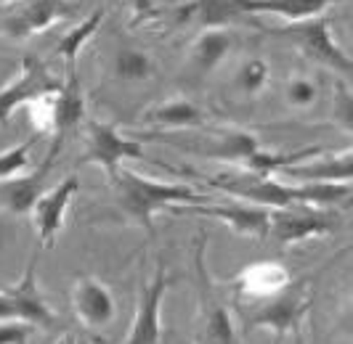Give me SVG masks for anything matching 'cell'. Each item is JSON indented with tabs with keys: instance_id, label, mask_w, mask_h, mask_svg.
I'll list each match as a JSON object with an SVG mask.
<instances>
[{
	"instance_id": "6da1fadb",
	"label": "cell",
	"mask_w": 353,
	"mask_h": 344,
	"mask_svg": "<svg viewBox=\"0 0 353 344\" xmlns=\"http://www.w3.org/2000/svg\"><path fill=\"white\" fill-rule=\"evenodd\" d=\"M117 191V204L125 212L130 223L141 225L146 233H154V215L159 209L168 206H192V204H208L205 193H196L194 189L183 183H157L141 178L133 170H117L109 175Z\"/></svg>"
},
{
	"instance_id": "7a4b0ae2",
	"label": "cell",
	"mask_w": 353,
	"mask_h": 344,
	"mask_svg": "<svg viewBox=\"0 0 353 344\" xmlns=\"http://www.w3.org/2000/svg\"><path fill=\"white\" fill-rule=\"evenodd\" d=\"M77 17L72 0H3L0 3V34L11 40H27L51 30L59 21Z\"/></svg>"
},
{
	"instance_id": "3957f363",
	"label": "cell",
	"mask_w": 353,
	"mask_h": 344,
	"mask_svg": "<svg viewBox=\"0 0 353 344\" xmlns=\"http://www.w3.org/2000/svg\"><path fill=\"white\" fill-rule=\"evenodd\" d=\"M274 34H282V37H290L298 51L311 58L319 67H327L343 74L345 80H351L353 74V61L351 56L337 45V40L332 37V27L327 19H305V21H292V24H284L279 30H274Z\"/></svg>"
},
{
	"instance_id": "277c9868",
	"label": "cell",
	"mask_w": 353,
	"mask_h": 344,
	"mask_svg": "<svg viewBox=\"0 0 353 344\" xmlns=\"http://www.w3.org/2000/svg\"><path fill=\"white\" fill-rule=\"evenodd\" d=\"M51 111V146L43 159L48 170L56 164L61 149L80 133V125L85 120V96H83V83L77 69H64V83L59 87V93H53Z\"/></svg>"
},
{
	"instance_id": "5b68a950",
	"label": "cell",
	"mask_w": 353,
	"mask_h": 344,
	"mask_svg": "<svg viewBox=\"0 0 353 344\" xmlns=\"http://www.w3.org/2000/svg\"><path fill=\"white\" fill-rule=\"evenodd\" d=\"M335 228L337 220L332 217V212L314 204H290L268 212V236L282 246L321 239Z\"/></svg>"
},
{
	"instance_id": "8992f818",
	"label": "cell",
	"mask_w": 353,
	"mask_h": 344,
	"mask_svg": "<svg viewBox=\"0 0 353 344\" xmlns=\"http://www.w3.org/2000/svg\"><path fill=\"white\" fill-rule=\"evenodd\" d=\"M61 83L64 77H56L43 58L24 56L17 77L0 87V125L11 120V114L21 106H30L43 96L59 93Z\"/></svg>"
},
{
	"instance_id": "52a82bcc",
	"label": "cell",
	"mask_w": 353,
	"mask_h": 344,
	"mask_svg": "<svg viewBox=\"0 0 353 344\" xmlns=\"http://www.w3.org/2000/svg\"><path fill=\"white\" fill-rule=\"evenodd\" d=\"M125 159H139V162L146 159L143 143L120 136L109 122L85 120V149L77 156V167L99 164L106 170V175H114Z\"/></svg>"
},
{
	"instance_id": "ba28073f",
	"label": "cell",
	"mask_w": 353,
	"mask_h": 344,
	"mask_svg": "<svg viewBox=\"0 0 353 344\" xmlns=\"http://www.w3.org/2000/svg\"><path fill=\"white\" fill-rule=\"evenodd\" d=\"M80 191V180L77 175H67L56 189L43 191L37 196L35 206H32V225H35V233L40 244L46 249H51L56 244V236L61 233L64 228V217H67V209H70L74 193Z\"/></svg>"
},
{
	"instance_id": "9c48e42d",
	"label": "cell",
	"mask_w": 353,
	"mask_h": 344,
	"mask_svg": "<svg viewBox=\"0 0 353 344\" xmlns=\"http://www.w3.org/2000/svg\"><path fill=\"white\" fill-rule=\"evenodd\" d=\"M6 294L11 297V305L17 310V321H24L32 328H46V331H53L59 326L56 312L51 310L48 299L43 297L40 286H37V257L24 268L21 281L8 286Z\"/></svg>"
},
{
	"instance_id": "30bf717a",
	"label": "cell",
	"mask_w": 353,
	"mask_h": 344,
	"mask_svg": "<svg viewBox=\"0 0 353 344\" xmlns=\"http://www.w3.org/2000/svg\"><path fill=\"white\" fill-rule=\"evenodd\" d=\"M168 292V275L159 268L154 278L141 289L139 310L125 344H162V299Z\"/></svg>"
},
{
	"instance_id": "8fae6325",
	"label": "cell",
	"mask_w": 353,
	"mask_h": 344,
	"mask_svg": "<svg viewBox=\"0 0 353 344\" xmlns=\"http://www.w3.org/2000/svg\"><path fill=\"white\" fill-rule=\"evenodd\" d=\"M263 305L250 312L248 318V331H255V328H268L274 331L276 336H284L290 331L301 326L303 315L308 312V299H303L298 294H274L268 299H261Z\"/></svg>"
},
{
	"instance_id": "7c38bea8",
	"label": "cell",
	"mask_w": 353,
	"mask_h": 344,
	"mask_svg": "<svg viewBox=\"0 0 353 344\" xmlns=\"http://www.w3.org/2000/svg\"><path fill=\"white\" fill-rule=\"evenodd\" d=\"M72 308H74V315L80 318V323L88 328H106L117 315V305H114L109 286L90 275L77 278L72 289Z\"/></svg>"
},
{
	"instance_id": "4fadbf2b",
	"label": "cell",
	"mask_w": 353,
	"mask_h": 344,
	"mask_svg": "<svg viewBox=\"0 0 353 344\" xmlns=\"http://www.w3.org/2000/svg\"><path fill=\"white\" fill-rule=\"evenodd\" d=\"M186 212L194 215H210L215 220L226 223L236 236H252V239H268V212L265 206L248 204H192L186 206Z\"/></svg>"
},
{
	"instance_id": "5bb4252c",
	"label": "cell",
	"mask_w": 353,
	"mask_h": 344,
	"mask_svg": "<svg viewBox=\"0 0 353 344\" xmlns=\"http://www.w3.org/2000/svg\"><path fill=\"white\" fill-rule=\"evenodd\" d=\"M276 175L292 180V183H351L353 154L351 149H343L340 154L319 156V159L308 156L298 164H290V167L279 170Z\"/></svg>"
},
{
	"instance_id": "9a60e30c",
	"label": "cell",
	"mask_w": 353,
	"mask_h": 344,
	"mask_svg": "<svg viewBox=\"0 0 353 344\" xmlns=\"http://www.w3.org/2000/svg\"><path fill=\"white\" fill-rule=\"evenodd\" d=\"M343 0H226L234 17L242 14H276L287 24L305 21V19L321 17L327 8H332Z\"/></svg>"
},
{
	"instance_id": "2e32d148",
	"label": "cell",
	"mask_w": 353,
	"mask_h": 344,
	"mask_svg": "<svg viewBox=\"0 0 353 344\" xmlns=\"http://www.w3.org/2000/svg\"><path fill=\"white\" fill-rule=\"evenodd\" d=\"M290 286V273L279 262H255L236 275V289L250 299H268Z\"/></svg>"
},
{
	"instance_id": "e0dca14e",
	"label": "cell",
	"mask_w": 353,
	"mask_h": 344,
	"mask_svg": "<svg viewBox=\"0 0 353 344\" xmlns=\"http://www.w3.org/2000/svg\"><path fill=\"white\" fill-rule=\"evenodd\" d=\"M152 127H178V130H192L205 125V111L189 98H168V101L152 106L141 117Z\"/></svg>"
},
{
	"instance_id": "ac0fdd59",
	"label": "cell",
	"mask_w": 353,
	"mask_h": 344,
	"mask_svg": "<svg viewBox=\"0 0 353 344\" xmlns=\"http://www.w3.org/2000/svg\"><path fill=\"white\" fill-rule=\"evenodd\" d=\"M194 344H236V331H234V318L229 308H223L212 297L205 299L202 326H199Z\"/></svg>"
},
{
	"instance_id": "d6986e66",
	"label": "cell",
	"mask_w": 353,
	"mask_h": 344,
	"mask_svg": "<svg viewBox=\"0 0 353 344\" xmlns=\"http://www.w3.org/2000/svg\"><path fill=\"white\" fill-rule=\"evenodd\" d=\"M48 172L51 170H48L46 164H40L37 172H32V175H19L14 180H8V183H6V191H3L6 206H8L11 212H17V215L32 212L37 196L43 193V183H46Z\"/></svg>"
},
{
	"instance_id": "ffe728a7",
	"label": "cell",
	"mask_w": 353,
	"mask_h": 344,
	"mask_svg": "<svg viewBox=\"0 0 353 344\" xmlns=\"http://www.w3.org/2000/svg\"><path fill=\"white\" fill-rule=\"evenodd\" d=\"M229 48H231V34L223 27H208L194 40L192 58H194V64L199 67V72H212V69L226 58Z\"/></svg>"
},
{
	"instance_id": "44dd1931",
	"label": "cell",
	"mask_w": 353,
	"mask_h": 344,
	"mask_svg": "<svg viewBox=\"0 0 353 344\" xmlns=\"http://www.w3.org/2000/svg\"><path fill=\"white\" fill-rule=\"evenodd\" d=\"M101 21H104V11H93L88 19H83L80 24H74L70 32L61 37V43L56 48V56L64 61V69H77V56L88 45V40L96 34Z\"/></svg>"
},
{
	"instance_id": "7402d4cb",
	"label": "cell",
	"mask_w": 353,
	"mask_h": 344,
	"mask_svg": "<svg viewBox=\"0 0 353 344\" xmlns=\"http://www.w3.org/2000/svg\"><path fill=\"white\" fill-rule=\"evenodd\" d=\"M152 72H154V64H152V58L141 51L125 48V51H120L114 56V74H117L120 80L139 83V80H146Z\"/></svg>"
},
{
	"instance_id": "603a6c76",
	"label": "cell",
	"mask_w": 353,
	"mask_h": 344,
	"mask_svg": "<svg viewBox=\"0 0 353 344\" xmlns=\"http://www.w3.org/2000/svg\"><path fill=\"white\" fill-rule=\"evenodd\" d=\"M32 143H35V138L19 143V146H14V149L0 151V183H8V180L19 178V175H24V170L30 167Z\"/></svg>"
},
{
	"instance_id": "cb8c5ba5",
	"label": "cell",
	"mask_w": 353,
	"mask_h": 344,
	"mask_svg": "<svg viewBox=\"0 0 353 344\" xmlns=\"http://www.w3.org/2000/svg\"><path fill=\"white\" fill-rule=\"evenodd\" d=\"M265 83H268V64L258 56L248 58L242 67L236 69V87L245 96H258L265 87Z\"/></svg>"
},
{
	"instance_id": "d4e9b609",
	"label": "cell",
	"mask_w": 353,
	"mask_h": 344,
	"mask_svg": "<svg viewBox=\"0 0 353 344\" xmlns=\"http://www.w3.org/2000/svg\"><path fill=\"white\" fill-rule=\"evenodd\" d=\"M316 83L311 80V77H305V74H298V77H292L287 87H284V96H287V103L290 106H295V109H308L311 103L316 101Z\"/></svg>"
},
{
	"instance_id": "484cf974",
	"label": "cell",
	"mask_w": 353,
	"mask_h": 344,
	"mask_svg": "<svg viewBox=\"0 0 353 344\" xmlns=\"http://www.w3.org/2000/svg\"><path fill=\"white\" fill-rule=\"evenodd\" d=\"M32 326L24 321H0V344H27Z\"/></svg>"
},
{
	"instance_id": "4316f807",
	"label": "cell",
	"mask_w": 353,
	"mask_h": 344,
	"mask_svg": "<svg viewBox=\"0 0 353 344\" xmlns=\"http://www.w3.org/2000/svg\"><path fill=\"white\" fill-rule=\"evenodd\" d=\"M337 111L343 114V127H345V130H351V114L353 111H351V90H348V87L340 93V103L335 101V114Z\"/></svg>"
},
{
	"instance_id": "83f0119b",
	"label": "cell",
	"mask_w": 353,
	"mask_h": 344,
	"mask_svg": "<svg viewBox=\"0 0 353 344\" xmlns=\"http://www.w3.org/2000/svg\"><path fill=\"white\" fill-rule=\"evenodd\" d=\"M0 321H17V310L11 305V297L0 289Z\"/></svg>"
},
{
	"instance_id": "f1b7e54d",
	"label": "cell",
	"mask_w": 353,
	"mask_h": 344,
	"mask_svg": "<svg viewBox=\"0 0 353 344\" xmlns=\"http://www.w3.org/2000/svg\"><path fill=\"white\" fill-rule=\"evenodd\" d=\"M61 344H74V336H72V334H67V336L61 339Z\"/></svg>"
},
{
	"instance_id": "f546056e",
	"label": "cell",
	"mask_w": 353,
	"mask_h": 344,
	"mask_svg": "<svg viewBox=\"0 0 353 344\" xmlns=\"http://www.w3.org/2000/svg\"><path fill=\"white\" fill-rule=\"evenodd\" d=\"M74 344H90V342H88V339H83V336H80V339L74 336Z\"/></svg>"
}]
</instances>
